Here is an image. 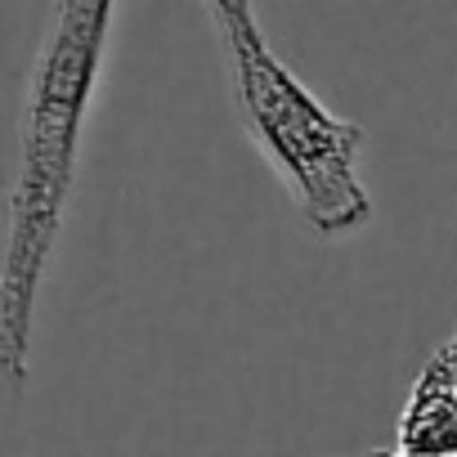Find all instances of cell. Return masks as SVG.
<instances>
[{"mask_svg": "<svg viewBox=\"0 0 457 457\" xmlns=\"http://www.w3.org/2000/svg\"><path fill=\"white\" fill-rule=\"evenodd\" d=\"M117 0H54V19L28 72L19 166L10 188L5 265H0V377L23 390L32 368V323L63 211L77 184L86 117L99 90Z\"/></svg>", "mask_w": 457, "mask_h": 457, "instance_id": "cell-1", "label": "cell"}, {"mask_svg": "<svg viewBox=\"0 0 457 457\" xmlns=\"http://www.w3.org/2000/svg\"><path fill=\"white\" fill-rule=\"evenodd\" d=\"M395 448L399 457H457V390L435 363H426L408 390Z\"/></svg>", "mask_w": 457, "mask_h": 457, "instance_id": "cell-3", "label": "cell"}, {"mask_svg": "<svg viewBox=\"0 0 457 457\" xmlns=\"http://www.w3.org/2000/svg\"><path fill=\"white\" fill-rule=\"evenodd\" d=\"M430 363H435V368L448 377V386L457 390V332H453V337H448V341H444L435 354H430Z\"/></svg>", "mask_w": 457, "mask_h": 457, "instance_id": "cell-5", "label": "cell"}, {"mask_svg": "<svg viewBox=\"0 0 457 457\" xmlns=\"http://www.w3.org/2000/svg\"><path fill=\"white\" fill-rule=\"evenodd\" d=\"M234 99L252 144L287 184L301 220L319 238H350L372 220L368 184L359 179L363 126L337 117L265 41L256 19L215 28Z\"/></svg>", "mask_w": 457, "mask_h": 457, "instance_id": "cell-2", "label": "cell"}, {"mask_svg": "<svg viewBox=\"0 0 457 457\" xmlns=\"http://www.w3.org/2000/svg\"><path fill=\"white\" fill-rule=\"evenodd\" d=\"M206 5H211L215 28H228V23H247V19H256V14H252V0H206Z\"/></svg>", "mask_w": 457, "mask_h": 457, "instance_id": "cell-4", "label": "cell"}]
</instances>
